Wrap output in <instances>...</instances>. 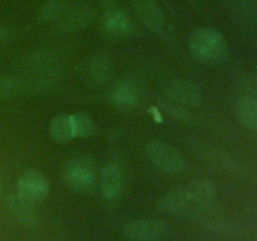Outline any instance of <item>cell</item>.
<instances>
[{
  "label": "cell",
  "instance_id": "cell-22",
  "mask_svg": "<svg viewBox=\"0 0 257 241\" xmlns=\"http://www.w3.org/2000/svg\"><path fill=\"white\" fill-rule=\"evenodd\" d=\"M0 195H2V175H0Z\"/></svg>",
  "mask_w": 257,
  "mask_h": 241
},
{
  "label": "cell",
  "instance_id": "cell-4",
  "mask_svg": "<svg viewBox=\"0 0 257 241\" xmlns=\"http://www.w3.org/2000/svg\"><path fill=\"white\" fill-rule=\"evenodd\" d=\"M148 160L157 167L172 173L183 172L187 167L182 153L170 143L162 141H152L145 148Z\"/></svg>",
  "mask_w": 257,
  "mask_h": 241
},
{
  "label": "cell",
  "instance_id": "cell-16",
  "mask_svg": "<svg viewBox=\"0 0 257 241\" xmlns=\"http://www.w3.org/2000/svg\"><path fill=\"white\" fill-rule=\"evenodd\" d=\"M237 118L248 130H257V99L252 97H241L236 103Z\"/></svg>",
  "mask_w": 257,
  "mask_h": 241
},
{
  "label": "cell",
  "instance_id": "cell-13",
  "mask_svg": "<svg viewBox=\"0 0 257 241\" xmlns=\"http://www.w3.org/2000/svg\"><path fill=\"white\" fill-rule=\"evenodd\" d=\"M113 60L110 57L105 54H97L90 59L88 65V75L90 80L95 84H103L108 80L112 79L113 72Z\"/></svg>",
  "mask_w": 257,
  "mask_h": 241
},
{
  "label": "cell",
  "instance_id": "cell-14",
  "mask_svg": "<svg viewBox=\"0 0 257 241\" xmlns=\"http://www.w3.org/2000/svg\"><path fill=\"white\" fill-rule=\"evenodd\" d=\"M122 172L117 165H108L100 172V190L108 200L117 197L122 188Z\"/></svg>",
  "mask_w": 257,
  "mask_h": 241
},
{
  "label": "cell",
  "instance_id": "cell-8",
  "mask_svg": "<svg viewBox=\"0 0 257 241\" xmlns=\"http://www.w3.org/2000/svg\"><path fill=\"white\" fill-rule=\"evenodd\" d=\"M167 225L163 220L158 218H140L124 226V233L127 237L136 241L157 240L165 233Z\"/></svg>",
  "mask_w": 257,
  "mask_h": 241
},
{
  "label": "cell",
  "instance_id": "cell-2",
  "mask_svg": "<svg viewBox=\"0 0 257 241\" xmlns=\"http://www.w3.org/2000/svg\"><path fill=\"white\" fill-rule=\"evenodd\" d=\"M191 54L206 65H217L225 62L230 54L227 42L218 30L213 28H197L188 39Z\"/></svg>",
  "mask_w": 257,
  "mask_h": 241
},
{
  "label": "cell",
  "instance_id": "cell-5",
  "mask_svg": "<svg viewBox=\"0 0 257 241\" xmlns=\"http://www.w3.org/2000/svg\"><path fill=\"white\" fill-rule=\"evenodd\" d=\"M103 34L112 40L130 39L135 35L136 25L124 10L117 5L109 4L105 8L100 22Z\"/></svg>",
  "mask_w": 257,
  "mask_h": 241
},
{
  "label": "cell",
  "instance_id": "cell-20",
  "mask_svg": "<svg viewBox=\"0 0 257 241\" xmlns=\"http://www.w3.org/2000/svg\"><path fill=\"white\" fill-rule=\"evenodd\" d=\"M160 107L161 109H162V112L167 113V114L171 115L173 119L182 120V122H188V120H191L190 113L186 109H183L181 105L176 104V103L171 102V100H162V102L160 103Z\"/></svg>",
  "mask_w": 257,
  "mask_h": 241
},
{
  "label": "cell",
  "instance_id": "cell-9",
  "mask_svg": "<svg viewBox=\"0 0 257 241\" xmlns=\"http://www.w3.org/2000/svg\"><path fill=\"white\" fill-rule=\"evenodd\" d=\"M131 2L146 27L150 28L152 32L157 33V34L158 33L162 34L166 32L167 22H166L165 15L161 12L156 0H131Z\"/></svg>",
  "mask_w": 257,
  "mask_h": 241
},
{
  "label": "cell",
  "instance_id": "cell-18",
  "mask_svg": "<svg viewBox=\"0 0 257 241\" xmlns=\"http://www.w3.org/2000/svg\"><path fill=\"white\" fill-rule=\"evenodd\" d=\"M68 8V0H48L40 9V19L43 22H58Z\"/></svg>",
  "mask_w": 257,
  "mask_h": 241
},
{
  "label": "cell",
  "instance_id": "cell-10",
  "mask_svg": "<svg viewBox=\"0 0 257 241\" xmlns=\"http://www.w3.org/2000/svg\"><path fill=\"white\" fill-rule=\"evenodd\" d=\"M93 19H94V10L89 5L79 4L75 7H69L59 19V28L63 32H77L90 24Z\"/></svg>",
  "mask_w": 257,
  "mask_h": 241
},
{
  "label": "cell",
  "instance_id": "cell-17",
  "mask_svg": "<svg viewBox=\"0 0 257 241\" xmlns=\"http://www.w3.org/2000/svg\"><path fill=\"white\" fill-rule=\"evenodd\" d=\"M32 89L30 80L15 77H5L0 79V97L17 98L28 94Z\"/></svg>",
  "mask_w": 257,
  "mask_h": 241
},
{
  "label": "cell",
  "instance_id": "cell-1",
  "mask_svg": "<svg viewBox=\"0 0 257 241\" xmlns=\"http://www.w3.org/2000/svg\"><path fill=\"white\" fill-rule=\"evenodd\" d=\"M215 186L208 180H196L168 191L158 200L160 212L168 216H192L205 210L215 197Z\"/></svg>",
  "mask_w": 257,
  "mask_h": 241
},
{
  "label": "cell",
  "instance_id": "cell-3",
  "mask_svg": "<svg viewBox=\"0 0 257 241\" xmlns=\"http://www.w3.org/2000/svg\"><path fill=\"white\" fill-rule=\"evenodd\" d=\"M94 163L87 157H74L65 163L63 168V182L65 187L72 192L87 193L92 192L95 185Z\"/></svg>",
  "mask_w": 257,
  "mask_h": 241
},
{
  "label": "cell",
  "instance_id": "cell-21",
  "mask_svg": "<svg viewBox=\"0 0 257 241\" xmlns=\"http://www.w3.org/2000/svg\"><path fill=\"white\" fill-rule=\"evenodd\" d=\"M12 40V33L9 29L4 27H0V45L7 44Z\"/></svg>",
  "mask_w": 257,
  "mask_h": 241
},
{
  "label": "cell",
  "instance_id": "cell-11",
  "mask_svg": "<svg viewBox=\"0 0 257 241\" xmlns=\"http://www.w3.org/2000/svg\"><path fill=\"white\" fill-rule=\"evenodd\" d=\"M7 205L12 215L15 217V220L19 221L22 225L33 227L39 221V215H38L37 210H35V206L37 205L25 200L19 193H10L7 198Z\"/></svg>",
  "mask_w": 257,
  "mask_h": 241
},
{
  "label": "cell",
  "instance_id": "cell-12",
  "mask_svg": "<svg viewBox=\"0 0 257 241\" xmlns=\"http://www.w3.org/2000/svg\"><path fill=\"white\" fill-rule=\"evenodd\" d=\"M110 100L122 109H130L138 103V89L130 80H120L110 92Z\"/></svg>",
  "mask_w": 257,
  "mask_h": 241
},
{
  "label": "cell",
  "instance_id": "cell-7",
  "mask_svg": "<svg viewBox=\"0 0 257 241\" xmlns=\"http://www.w3.org/2000/svg\"><path fill=\"white\" fill-rule=\"evenodd\" d=\"M168 100L181 107L196 108L202 104L203 94L200 88L188 80H175L166 88Z\"/></svg>",
  "mask_w": 257,
  "mask_h": 241
},
{
  "label": "cell",
  "instance_id": "cell-15",
  "mask_svg": "<svg viewBox=\"0 0 257 241\" xmlns=\"http://www.w3.org/2000/svg\"><path fill=\"white\" fill-rule=\"evenodd\" d=\"M50 136L58 143H67L75 137L72 114H59L50 123Z\"/></svg>",
  "mask_w": 257,
  "mask_h": 241
},
{
  "label": "cell",
  "instance_id": "cell-19",
  "mask_svg": "<svg viewBox=\"0 0 257 241\" xmlns=\"http://www.w3.org/2000/svg\"><path fill=\"white\" fill-rule=\"evenodd\" d=\"M73 127L75 137L88 138L95 132V123L87 113H75L72 114Z\"/></svg>",
  "mask_w": 257,
  "mask_h": 241
},
{
  "label": "cell",
  "instance_id": "cell-6",
  "mask_svg": "<svg viewBox=\"0 0 257 241\" xmlns=\"http://www.w3.org/2000/svg\"><path fill=\"white\" fill-rule=\"evenodd\" d=\"M17 191L22 197L30 201L34 205L42 203L49 195L50 185L48 178L42 172L35 170H29L23 173L15 185Z\"/></svg>",
  "mask_w": 257,
  "mask_h": 241
}]
</instances>
